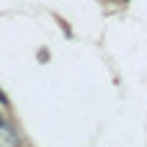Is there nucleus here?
<instances>
[{
    "mask_svg": "<svg viewBox=\"0 0 147 147\" xmlns=\"http://www.w3.org/2000/svg\"><path fill=\"white\" fill-rule=\"evenodd\" d=\"M0 103H8V101H5V96H3V93H0Z\"/></svg>",
    "mask_w": 147,
    "mask_h": 147,
    "instance_id": "nucleus-1",
    "label": "nucleus"
}]
</instances>
